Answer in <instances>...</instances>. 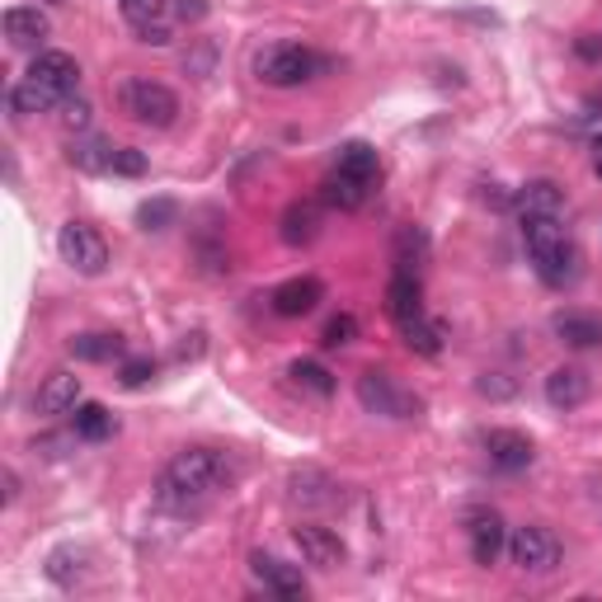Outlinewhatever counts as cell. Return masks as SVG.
<instances>
[{
    "mask_svg": "<svg viewBox=\"0 0 602 602\" xmlns=\"http://www.w3.org/2000/svg\"><path fill=\"white\" fill-rule=\"evenodd\" d=\"M325 71V57H315L311 48L301 43H273L254 57V76L273 90H292V86H307L311 76Z\"/></svg>",
    "mask_w": 602,
    "mask_h": 602,
    "instance_id": "277c9868",
    "label": "cell"
},
{
    "mask_svg": "<svg viewBox=\"0 0 602 602\" xmlns=\"http://www.w3.org/2000/svg\"><path fill=\"white\" fill-rule=\"evenodd\" d=\"M320 227H325V212H320V203H292L283 212V240L288 245H311V240L320 235Z\"/></svg>",
    "mask_w": 602,
    "mask_h": 602,
    "instance_id": "44dd1931",
    "label": "cell"
},
{
    "mask_svg": "<svg viewBox=\"0 0 602 602\" xmlns=\"http://www.w3.org/2000/svg\"><path fill=\"white\" fill-rule=\"evenodd\" d=\"M80 405V377L76 372H52L38 387V414H76Z\"/></svg>",
    "mask_w": 602,
    "mask_h": 602,
    "instance_id": "d6986e66",
    "label": "cell"
},
{
    "mask_svg": "<svg viewBox=\"0 0 602 602\" xmlns=\"http://www.w3.org/2000/svg\"><path fill=\"white\" fill-rule=\"evenodd\" d=\"M71 424H76V438H80V443H104V438L118 433V419H113L104 405H99V400H80Z\"/></svg>",
    "mask_w": 602,
    "mask_h": 602,
    "instance_id": "7402d4cb",
    "label": "cell"
},
{
    "mask_svg": "<svg viewBox=\"0 0 602 602\" xmlns=\"http://www.w3.org/2000/svg\"><path fill=\"white\" fill-rule=\"evenodd\" d=\"M480 448H485L490 466L509 471V475L528 471L532 461H536V448H532V438H528V433H518V429H490L485 438H480Z\"/></svg>",
    "mask_w": 602,
    "mask_h": 602,
    "instance_id": "30bf717a",
    "label": "cell"
},
{
    "mask_svg": "<svg viewBox=\"0 0 602 602\" xmlns=\"http://www.w3.org/2000/svg\"><path fill=\"white\" fill-rule=\"evenodd\" d=\"M0 480H6V504H14V499H19V475L6 466V471H0Z\"/></svg>",
    "mask_w": 602,
    "mask_h": 602,
    "instance_id": "7bdbcfd3",
    "label": "cell"
},
{
    "mask_svg": "<svg viewBox=\"0 0 602 602\" xmlns=\"http://www.w3.org/2000/svg\"><path fill=\"white\" fill-rule=\"evenodd\" d=\"M334 170H344L353 179H363V184H381V160L368 142H349V147H339V160H334Z\"/></svg>",
    "mask_w": 602,
    "mask_h": 602,
    "instance_id": "484cf974",
    "label": "cell"
},
{
    "mask_svg": "<svg viewBox=\"0 0 602 602\" xmlns=\"http://www.w3.org/2000/svg\"><path fill=\"white\" fill-rule=\"evenodd\" d=\"M109 174H118V179H142V174H147V155L137 151V147H118Z\"/></svg>",
    "mask_w": 602,
    "mask_h": 602,
    "instance_id": "e575fe53",
    "label": "cell"
},
{
    "mask_svg": "<svg viewBox=\"0 0 602 602\" xmlns=\"http://www.w3.org/2000/svg\"><path fill=\"white\" fill-rule=\"evenodd\" d=\"M475 391H480V395H490V400H509L518 387H513V381H509L504 372H485V377L475 381Z\"/></svg>",
    "mask_w": 602,
    "mask_h": 602,
    "instance_id": "f35d334b",
    "label": "cell"
},
{
    "mask_svg": "<svg viewBox=\"0 0 602 602\" xmlns=\"http://www.w3.org/2000/svg\"><path fill=\"white\" fill-rule=\"evenodd\" d=\"M288 377L297 381L301 391H311V395H320V400H330V395H334V377L320 368V363H311V358H297V363L288 368Z\"/></svg>",
    "mask_w": 602,
    "mask_h": 602,
    "instance_id": "f546056e",
    "label": "cell"
},
{
    "mask_svg": "<svg viewBox=\"0 0 602 602\" xmlns=\"http://www.w3.org/2000/svg\"><path fill=\"white\" fill-rule=\"evenodd\" d=\"M358 405H363L368 414H381V419H414L419 410H424V400L400 387L391 372L368 368L363 377H358Z\"/></svg>",
    "mask_w": 602,
    "mask_h": 602,
    "instance_id": "5b68a950",
    "label": "cell"
},
{
    "mask_svg": "<svg viewBox=\"0 0 602 602\" xmlns=\"http://www.w3.org/2000/svg\"><path fill=\"white\" fill-rule=\"evenodd\" d=\"M48 579L52 584H62V589H71L76 579H80V555L67 546V551H52V560H48Z\"/></svg>",
    "mask_w": 602,
    "mask_h": 602,
    "instance_id": "1f68e13d",
    "label": "cell"
},
{
    "mask_svg": "<svg viewBox=\"0 0 602 602\" xmlns=\"http://www.w3.org/2000/svg\"><path fill=\"white\" fill-rule=\"evenodd\" d=\"M208 10V0H170V19H179V24H203Z\"/></svg>",
    "mask_w": 602,
    "mask_h": 602,
    "instance_id": "d590c367",
    "label": "cell"
},
{
    "mask_svg": "<svg viewBox=\"0 0 602 602\" xmlns=\"http://www.w3.org/2000/svg\"><path fill=\"white\" fill-rule=\"evenodd\" d=\"M137 222H142V231H165V227L174 222V203H170V198L142 203V208H137Z\"/></svg>",
    "mask_w": 602,
    "mask_h": 602,
    "instance_id": "836d02e7",
    "label": "cell"
},
{
    "mask_svg": "<svg viewBox=\"0 0 602 602\" xmlns=\"http://www.w3.org/2000/svg\"><path fill=\"white\" fill-rule=\"evenodd\" d=\"M174 358H179V363H198V358H203V334H184V344H179L174 349Z\"/></svg>",
    "mask_w": 602,
    "mask_h": 602,
    "instance_id": "60d3db41",
    "label": "cell"
},
{
    "mask_svg": "<svg viewBox=\"0 0 602 602\" xmlns=\"http://www.w3.org/2000/svg\"><path fill=\"white\" fill-rule=\"evenodd\" d=\"M523 240H528V254H532V269L546 288L565 292L584 259H579V245L570 240V231L560 227V217H523Z\"/></svg>",
    "mask_w": 602,
    "mask_h": 602,
    "instance_id": "7a4b0ae2",
    "label": "cell"
},
{
    "mask_svg": "<svg viewBox=\"0 0 602 602\" xmlns=\"http://www.w3.org/2000/svg\"><path fill=\"white\" fill-rule=\"evenodd\" d=\"M118 104H123L132 123L155 128V132L179 123V94L170 86H160V80H147V76L123 80V86H118Z\"/></svg>",
    "mask_w": 602,
    "mask_h": 602,
    "instance_id": "3957f363",
    "label": "cell"
},
{
    "mask_svg": "<svg viewBox=\"0 0 602 602\" xmlns=\"http://www.w3.org/2000/svg\"><path fill=\"white\" fill-rule=\"evenodd\" d=\"M235 480V461L217 448H184L165 461V471L155 475V499L165 509H189L203 504L217 490H227Z\"/></svg>",
    "mask_w": 602,
    "mask_h": 602,
    "instance_id": "6da1fadb",
    "label": "cell"
},
{
    "mask_svg": "<svg viewBox=\"0 0 602 602\" xmlns=\"http://www.w3.org/2000/svg\"><path fill=\"white\" fill-rule=\"evenodd\" d=\"M400 334H405V349L419 353V358H438L443 353V325H429L424 315H414L400 325Z\"/></svg>",
    "mask_w": 602,
    "mask_h": 602,
    "instance_id": "4316f807",
    "label": "cell"
},
{
    "mask_svg": "<svg viewBox=\"0 0 602 602\" xmlns=\"http://www.w3.org/2000/svg\"><path fill=\"white\" fill-rule=\"evenodd\" d=\"M292 499L297 504H307V509H320V504H334V480L325 471H315V466H301L292 471Z\"/></svg>",
    "mask_w": 602,
    "mask_h": 602,
    "instance_id": "cb8c5ba5",
    "label": "cell"
},
{
    "mask_svg": "<svg viewBox=\"0 0 602 602\" xmlns=\"http://www.w3.org/2000/svg\"><path fill=\"white\" fill-rule=\"evenodd\" d=\"M466 536H471V560L475 565H494L499 551L509 546V532H504V518L494 509H471L466 513Z\"/></svg>",
    "mask_w": 602,
    "mask_h": 602,
    "instance_id": "8fae6325",
    "label": "cell"
},
{
    "mask_svg": "<svg viewBox=\"0 0 602 602\" xmlns=\"http://www.w3.org/2000/svg\"><path fill=\"white\" fill-rule=\"evenodd\" d=\"M574 52L584 57V62H602V33H584V38H574Z\"/></svg>",
    "mask_w": 602,
    "mask_h": 602,
    "instance_id": "ab89813d",
    "label": "cell"
},
{
    "mask_svg": "<svg viewBox=\"0 0 602 602\" xmlns=\"http://www.w3.org/2000/svg\"><path fill=\"white\" fill-rule=\"evenodd\" d=\"M513 208H518V217H565V189L555 179H528L513 193Z\"/></svg>",
    "mask_w": 602,
    "mask_h": 602,
    "instance_id": "5bb4252c",
    "label": "cell"
},
{
    "mask_svg": "<svg viewBox=\"0 0 602 602\" xmlns=\"http://www.w3.org/2000/svg\"><path fill=\"white\" fill-rule=\"evenodd\" d=\"M67 99H57L52 90H43L38 80H19V86H10V118H29V113H52V109H62Z\"/></svg>",
    "mask_w": 602,
    "mask_h": 602,
    "instance_id": "603a6c76",
    "label": "cell"
},
{
    "mask_svg": "<svg viewBox=\"0 0 602 602\" xmlns=\"http://www.w3.org/2000/svg\"><path fill=\"white\" fill-rule=\"evenodd\" d=\"M292 541H297L301 565H311V570H339V565L349 560V551H344V541H339V532L320 528V523H301V528H292Z\"/></svg>",
    "mask_w": 602,
    "mask_h": 602,
    "instance_id": "ba28073f",
    "label": "cell"
},
{
    "mask_svg": "<svg viewBox=\"0 0 602 602\" xmlns=\"http://www.w3.org/2000/svg\"><path fill=\"white\" fill-rule=\"evenodd\" d=\"M118 353H123V339L118 334H76L71 339V358H80V363H109Z\"/></svg>",
    "mask_w": 602,
    "mask_h": 602,
    "instance_id": "83f0119b",
    "label": "cell"
},
{
    "mask_svg": "<svg viewBox=\"0 0 602 602\" xmlns=\"http://www.w3.org/2000/svg\"><path fill=\"white\" fill-rule=\"evenodd\" d=\"M560 541H555V532H546V528H536V523H528V528H513L509 532V560L523 574H551V570H560Z\"/></svg>",
    "mask_w": 602,
    "mask_h": 602,
    "instance_id": "52a82bcc",
    "label": "cell"
},
{
    "mask_svg": "<svg viewBox=\"0 0 602 602\" xmlns=\"http://www.w3.org/2000/svg\"><path fill=\"white\" fill-rule=\"evenodd\" d=\"M593 170H598V179H602V142L593 147Z\"/></svg>",
    "mask_w": 602,
    "mask_h": 602,
    "instance_id": "ee69618b",
    "label": "cell"
},
{
    "mask_svg": "<svg viewBox=\"0 0 602 602\" xmlns=\"http://www.w3.org/2000/svg\"><path fill=\"white\" fill-rule=\"evenodd\" d=\"M353 339H358V320L344 311V315H334L330 325H325V334H320V344H325V349H349Z\"/></svg>",
    "mask_w": 602,
    "mask_h": 602,
    "instance_id": "d6a6232c",
    "label": "cell"
},
{
    "mask_svg": "<svg viewBox=\"0 0 602 602\" xmlns=\"http://www.w3.org/2000/svg\"><path fill=\"white\" fill-rule=\"evenodd\" d=\"M6 38H10V48H43L48 14L38 6H10L6 10Z\"/></svg>",
    "mask_w": 602,
    "mask_h": 602,
    "instance_id": "e0dca14e",
    "label": "cell"
},
{
    "mask_svg": "<svg viewBox=\"0 0 602 602\" xmlns=\"http://www.w3.org/2000/svg\"><path fill=\"white\" fill-rule=\"evenodd\" d=\"M151 377H155V363H151V358H128L123 372H118V381H123V387H147Z\"/></svg>",
    "mask_w": 602,
    "mask_h": 602,
    "instance_id": "8d00e7d4",
    "label": "cell"
},
{
    "mask_svg": "<svg viewBox=\"0 0 602 602\" xmlns=\"http://www.w3.org/2000/svg\"><path fill=\"white\" fill-rule=\"evenodd\" d=\"M57 113H62V123L76 128V132H86V128H90V99H76V94H71Z\"/></svg>",
    "mask_w": 602,
    "mask_h": 602,
    "instance_id": "74e56055",
    "label": "cell"
},
{
    "mask_svg": "<svg viewBox=\"0 0 602 602\" xmlns=\"http://www.w3.org/2000/svg\"><path fill=\"white\" fill-rule=\"evenodd\" d=\"M424 288H419V273H405V269H395L391 273V283H387V311L405 325V320H414V315H424Z\"/></svg>",
    "mask_w": 602,
    "mask_h": 602,
    "instance_id": "ac0fdd59",
    "label": "cell"
},
{
    "mask_svg": "<svg viewBox=\"0 0 602 602\" xmlns=\"http://www.w3.org/2000/svg\"><path fill=\"white\" fill-rule=\"evenodd\" d=\"M391 259H395V269L419 273V269L429 264V231L424 227H400L395 231V245H391Z\"/></svg>",
    "mask_w": 602,
    "mask_h": 602,
    "instance_id": "d4e9b609",
    "label": "cell"
},
{
    "mask_svg": "<svg viewBox=\"0 0 602 602\" xmlns=\"http://www.w3.org/2000/svg\"><path fill=\"white\" fill-rule=\"evenodd\" d=\"M29 80H38L43 90H52L57 99H71L76 94V86H80V62L71 52H57V48H43L29 62V71H24Z\"/></svg>",
    "mask_w": 602,
    "mask_h": 602,
    "instance_id": "9c48e42d",
    "label": "cell"
},
{
    "mask_svg": "<svg viewBox=\"0 0 602 602\" xmlns=\"http://www.w3.org/2000/svg\"><path fill=\"white\" fill-rule=\"evenodd\" d=\"M123 19L132 29H151L170 19V0H123Z\"/></svg>",
    "mask_w": 602,
    "mask_h": 602,
    "instance_id": "4dcf8cb0",
    "label": "cell"
},
{
    "mask_svg": "<svg viewBox=\"0 0 602 602\" xmlns=\"http://www.w3.org/2000/svg\"><path fill=\"white\" fill-rule=\"evenodd\" d=\"M273 311L283 315V320H301V315H311L320 301H325V283H320V278H288V283H278L273 288Z\"/></svg>",
    "mask_w": 602,
    "mask_h": 602,
    "instance_id": "7c38bea8",
    "label": "cell"
},
{
    "mask_svg": "<svg viewBox=\"0 0 602 602\" xmlns=\"http://www.w3.org/2000/svg\"><path fill=\"white\" fill-rule=\"evenodd\" d=\"M250 570H254L259 584H264L269 593H278V598H307V579H301V570L288 565V560L259 551V555H250Z\"/></svg>",
    "mask_w": 602,
    "mask_h": 602,
    "instance_id": "4fadbf2b",
    "label": "cell"
},
{
    "mask_svg": "<svg viewBox=\"0 0 602 602\" xmlns=\"http://www.w3.org/2000/svg\"><path fill=\"white\" fill-rule=\"evenodd\" d=\"M48 6H62V0H48Z\"/></svg>",
    "mask_w": 602,
    "mask_h": 602,
    "instance_id": "f6af8a7d",
    "label": "cell"
},
{
    "mask_svg": "<svg viewBox=\"0 0 602 602\" xmlns=\"http://www.w3.org/2000/svg\"><path fill=\"white\" fill-rule=\"evenodd\" d=\"M555 334H560V344H570V349H602V320L584 315V311L555 315Z\"/></svg>",
    "mask_w": 602,
    "mask_h": 602,
    "instance_id": "ffe728a7",
    "label": "cell"
},
{
    "mask_svg": "<svg viewBox=\"0 0 602 602\" xmlns=\"http://www.w3.org/2000/svg\"><path fill=\"white\" fill-rule=\"evenodd\" d=\"M372 193H377V184H363V179H353V174H344V170H330L325 184H320V198H325L330 208H339V212L368 208Z\"/></svg>",
    "mask_w": 602,
    "mask_h": 602,
    "instance_id": "9a60e30c",
    "label": "cell"
},
{
    "mask_svg": "<svg viewBox=\"0 0 602 602\" xmlns=\"http://www.w3.org/2000/svg\"><path fill=\"white\" fill-rule=\"evenodd\" d=\"M57 254H62V264H71L86 278H99L109 269V245L90 222H67L62 231H57Z\"/></svg>",
    "mask_w": 602,
    "mask_h": 602,
    "instance_id": "8992f818",
    "label": "cell"
},
{
    "mask_svg": "<svg viewBox=\"0 0 602 602\" xmlns=\"http://www.w3.org/2000/svg\"><path fill=\"white\" fill-rule=\"evenodd\" d=\"M589 400V372L584 368H555L546 377V405L551 410H579Z\"/></svg>",
    "mask_w": 602,
    "mask_h": 602,
    "instance_id": "2e32d148",
    "label": "cell"
},
{
    "mask_svg": "<svg viewBox=\"0 0 602 602\" xmlns=\"http://www.w3.org/2000/svg\"><path fill=\"white\" fill-rule=\"evenodd\" d=\"M137 43H147V48H165V43H170V19H165V24H151V29H137Z\"/></svg>",
    "mask_w": 602,
    "mask_h": 602,
    "instance_id": "b9f144b4",
    "label": "cell"
},
{
    "mask_svg": "<svg viewBox=\"0 0 602 602\" xmlns=\"http://www.w3.org/2000/svg\"><path fill=\"white\" fill-rule=\"evenodd\" d=\"M113 142H99V137H90V142H76L71 151H67V160L76 170H90V174H109V165H113Z\"/></svg>",
    "mask_w": 602,
    "mask_h": 602,
    "instance_id": "f1b7e54d",
    "label": "cell"
}]
</instances>
